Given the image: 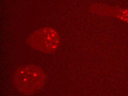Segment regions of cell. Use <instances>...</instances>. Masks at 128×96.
Instances as JSON below:
<instances>
[{"label":"cell","mask_w":128,"mask_h":96,"mask_svg":"<svg viewBox=\"0 0 128 96\" xmlns=\"http://www.w3.org/2000/svg\"><path fill=\"white\" fill-rule=\"evenodd\" d=\"M45 75L42 69L36 65L20 67L15 72L13 82L20 92L25 95L38 91L44 85Z\"/></svg>","instance_id":"6da1fadb"},{"label":"cell","mask_w":128,"mask_h":96,"mask_svg":"<svg viewBox=\"0 0 128 96\" xmlns=\"http://www.w3.org/2000/svg\"><path fill=\"white\" fill-rule=\"evenodd\" d=\"M27 44L32 48L44 53H52L59 46V36L55 29L46 27L35 31L27 38Z\"/></svg>","instance_id":"7a4b0ae2"},{"label":"cell","mask_w":128,"mask_h":96,"mask_svg":"<svg viewBox=\"0 0 128 96\" xmlns=\"http://www.w3.org/2000/svg\"><path fill=\"white\" fill-rule=\"evenodd\" d=\"M118 10L117 17L121 20L128 22V9H118Z\"/></svg>","instance_id":"3957f363"}]
</instances>
